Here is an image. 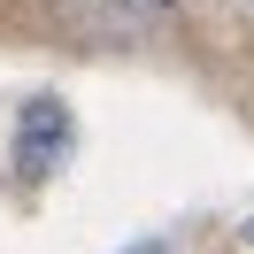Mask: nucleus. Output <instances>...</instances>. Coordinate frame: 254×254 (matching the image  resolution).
<instances>
[{
	"instance_id": "f257e3e1",
	"label": "nucleus",
	"mask_w": 254,
	"mask_h": 254,
	"mask_svg": "<svg viewBox=\"0 0 254 254\" xmlns=\"http://www.w3.org/2000/svg\"><path fill=\"white\" fill-rule=\"evenodd\" d=\"M62 146H69V108L62 100H31V108H23V131H16V177L39 185V177L62 162Z\"/></svg>"
},
{
	"instance_id": "f03ea898",
	"label": "nucleus",
	"mask_w": 254,
	"mask_h": 254,
	"mask_svg": "<svg viewBox=\"0 0 254 254\" xmlns=\"http://www.w3.org/2000/svg\"><path fill=\"white\" fill-rule=\"evenodd\" d=\"M247 239H254V216H247Z\"/></svg>"
}]
</instances>
